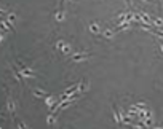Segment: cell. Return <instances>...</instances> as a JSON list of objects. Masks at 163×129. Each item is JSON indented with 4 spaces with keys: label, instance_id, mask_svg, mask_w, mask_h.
<instances>
[{
    "label": "cell",
    "instance_id": "6da1fadb",
    "mask_svg": "<svg viewBox=\"0 0 163 129\" xmlns=\"http://www.w3.org/2000/svg\"><path fill=\"white\" fill-rule=\"evenodd\" d=\"M86 59H90V53H86V51H79V53L72 54V61L74 62H83Z\"/></svg>",
    "mask_w": 163,
    "mask_h": 129
},
{
    "label": "cell",
    "instance_id": "7a4b0ae2",
    "mask_svg": "<svg viewBox=\"0 0 163 129\" xmlns=\"http://www.w3.org/2000/svg\"><path fill=\"white\" fill-rule=\"evenodd\" d=\"M56 48L59 50L61 53H64V54H69L72 50H71V45L69 43H66L64 40H58L56 42Z\"/></svg>",
    "mask_w": 163,
    "mask_h": 129
},
{
    "label": "cell",
    "instance_id": "3957f363",
    "mask_svg": "<svg viewBox=\"0 0 163 129\" xmlns=\"http://www.w3.org/2000/svg\"><path fill=\"white\" fill-rule=\"evenodd\" d=\"M45 104H46L48 110H54V107L59 104V102H58V100H56L53 96H46V97H45Z\"/></svg>",
    "mask_w": 163,
    "mask_h": 129
},
{
    "label": "cell",
    "instance_id": "277c9868",
    "mask_svg": "<svg viewBox=\"0 0 163 129\" xmlns=\"http://www.w3.org/2000/svg\"><path fill=\"white\" fill-rule=\"evenodd\" d=\"M21 75L24 77V78H35V73L31 70V69H27V67H24V66H21Z\"/></svg>",
    "mask_w": 163,
    "mask_h": 129
},
{
    "label": "cell",
    "instance_id": "5b68a950",
    "mask_svg": "<svg viewBox=\"0 0 163 129\" xmlns=\"http://www.w3.org/2000/svg\"><path fill=\"white\" fill-rule=\"evenodd\" d=\"M6 108H8V112L11 113L13 116H15V112H16V105H15V100H13L11 97H8V99H6Z\"/></svg>",
    "mask_w": 163,
    "mask_h": 129
},
{
    "label": "cell",
    "instance_id": "8992f818",
    "mask_svg": "<svg viewBox=\"0 0 163 129\" xmlns=\"http://www.w3.org/2000/svg\"><path fill=\"white\" fill-rule=\"evenodd\" d=\"M90 32L94 34V35H99L102 30H101V27H99L98 22H91V24H90Z\"/></svg>",
    "mask_w": 163,
    "mask_h": 129
},
{
    "label": "cell",
    "instance_id": "52a82bcc",
    "mask_svg": "<svg viewBox=\"0 0 163 129\" xmlns=\"http://www.w3.org/2000/svg\"><path fill=\"white\" fill-rule=\"evenodd\" d=\"M88 89H90V81L83 80V81L80 83V86H79V93H80V94H83V93H86Z\"/></svg>",
    "mask_w": 163,
    "mask_h": 129
},
{
    "label": "cell",
    "instance_id": "ba28073f",
    "mask_svg": "<svg viewBox=\"0 0 163 129\" xmlns=\"http://www.w3.org/2000/svg\"><path fill=\"white\" fill-rule=\"evenodd\" d=\"M101 34H102V37H104V38H107V40L114 38V35H115V32H114L112 29H104Z\"/></svg>",
    "mask_w": 163,
    "mask_h": 129
},
{
    "label": "cell",
    "instance_id": "9c48e42d",
    "mask_svg": "<svg viewBox=\"0 0 163 129\" xmlns=\"http://www.w3.org/2000/svg\"><path fill=\"white\" fill-rule=\"evenodd\" d=\"M32 94H34L35 97H38V99H45V97L48 96L45 91H42V89H32Z\"/></svg>",
    "mask_w": 163,
    "mask_h": 129
},
{
    "label": "cell",
    "instance_id": "30bf717a",
    "mask_svg": "<svg viewBox=\"0 0 163 129\" xmlns=\"http://www.w3.org/2000/svg\"><path fill=\"white\" fill-rule=\"evenodd\" d=\"M5 18H6V19H8L10 22H11L13 26H15V24H16V21H18V16H16V13H13V11H11V13H6V14H5Z\"/></svg>",
    "mask_w": 163,
    "mask_h": 129
},
{
    "label": "cell",
    "instance_id": "8fae6325",
    "mask_svg": "<svg viewBox=\"0 0 163 129\" xmlns=\"http://www.w3.org/2000/svg\"><path fill=\"white\" fill-rule=\"evenodd\" d=\"M54 18H56V21H58V22H61V21H64L66 13H64L62 10H58V11H56V14H54Z\"/></svg>",
    "mask_w": 163,
    "mask_h": 129
},
{
    "label": "cell",
    "instance_id": "7c38bea8",
    "mask_svg": "<svg viewBox=\"0 0 163 129\" xmlns=\"http://www.w3.org/2000/svg\"><path fill=\"white\" fill-rule=\"evenodd\" d=\"M46 124L48 126H53V124H56V116L53 115V113H50L46 116Z\"/></svg>",
    "mask_w": 163,
    "mask_h": 129
},
{
    "label": "cell",
    "instance_id": "4fadbf2b",
    "mask_svg": "<svg viewBox=\"0 0 163 129\" xmlns=\"http://www.w3.org/2000/svg\"><path fill=\"white\" fill-rule=\"evenodd\" d=\"M153 18V27H163V19L157 16H152Z\"/></svg>",
    "mask_w": 163,
    "mask_h": 129
},
{
    "label": "cell",
    "instance_id": "5bb4252c",
    "mask_svg": "<svg viewBox=\"0 0 163 129\" xmlns=\"http://www.w3.org/2000/svg\"><path fill=\"white\" fill-rule=\"evenodd\" d=\"M130 26H131V22H123V24H120V26H117V30L118 32H122V30H127V29H130Z\"/></svg>",
    "mask_w": 163,
    "mask_h": 129
},
{
    "label": "cell",
    "instance_id": "9a60e30c",
    "mask_svg": "<svg viewBox=\"0 0 163 129\" xmlns=\"http://www.w3.org/2000/svg\"><path fill=\"white\" fill-rule=\"evenodd\" d=\"M134 105H136L138 108H147V107H146V104H144V102H138V104H134Z\"/></svg>",
    "mask_w": 163,
    "mask_h": 129
},
{
    "label": "cell",
    "instance_id": "2e32d148",
    "mask_svg": "<svg viewBox=\"0 0 163 129\" xmlns=\"http://www.w3.org/2000/svg\"><path fill=\"white\" fill-rule=\"evenodd\" d=\"M18 127H19V129H24V127H27V126H26L24 123H21V121H19V123H18Z\"/></svg>",
    "mask_w": 163,
    "mask_h": 129
},
{
    "label": "cell",
    "instance_id": "e0dca14e",
    "mask_svg": "<svg viewBox=\"0 0 163 129\" xmlns=\"http://www.w3.org/2000/svg\"><path fill=\"white\" fill-rule=\"evenodd\" d=\"M64 2H66V0H59V3H61V5H62V3H64Z\"/></svg>",
    "mask_w": 163,
    "mask_h": 129
},
{
    "label": "cell",
    "instance_id": "ac0fdd59",
    "mask_svg": "<svg viewBox=\"0 0 163 129\" xmlns=\"http://www.w3.org/2000/svg\"><path fill=\"white\" fill-rule=\"evenodd\" d=\"M160 29H161V30H163V27H160Z\"/></svg>",
    "mask_w": 163,
    "mask_h": 129
},
{
    "label": "cell",
    "instance_id": "d6986e66",
    "mask_svg": "<svg viewBox=\"0 0 163 129\" xmlns=\"http://www.w3.org/2000/svg\"><path fill=\"white\" fill-rule=\"evenodd\" d=\"M146 2H149V0H146Z\"/></svg>",
    "mask_w": 163,
    "mask_h": 129
}]
</instances>
